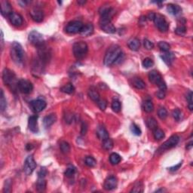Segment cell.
<instances>
[{
  "instance_id": "6da1fadb",
  "label": "cell",
  "mask_w": 193,
  "mask_h": 193,
  "mask_svg": "<svg viewBox=\"0 0 193 193\" xmlns=\"http://www.w3.org/2000/svg\"><path fill=\"white\" fill-rule=\"evenodd\" d=\"M122 57H123V53L120 46L113 45L108 48L106 53L104 60V65L107 67H110L113 64H117L120 59L122 60Z\"/></svg>"
},
{
  "instance_id": "7a4b0ae2",
  "label": "cell",
  "mask_w": 193,
  "mask_h": 193,
  "mask_svg": "<svg viewBox=\"0 0 193 193\" xmlns=\"http://www.w3.org/2000/svg\"><path fill=\"white\" fill-rule=\"evenodd\" d=\"M2 81L4 84L7 85L12 91L15 92L18 90L17 85H18V80L17 79L15 73L11 70L5 68L2 71Z\"/></svg>"
},
{
  "instance_id": "3957f363",
  "label": "cell",
  "mask_w": 193,
  "mask_h": 193,
  "mask_svg": "<svg viewBox=\"0 0 193 193\" xmlns=\"http://www.w3.org/2000/svg\"><path fill=\"white\" fill-rule=\"evenodd\" d=\"M11 57L17 65H22L24 60V51L20 43L14 42L12 43L10 50Z\"/></svg>"
},
{
  "instance_id": "277c9868",
  "label": "cell",
  "mask_w": 193,
  "mask_h": 193,
  "mask_svg": "<svg viewBox=\"0 0 193 193\" xmlns=\"http://www.w3.org/2000/svg\"><path fill=\"white\" fill-rule=\"evenodd\" d=\"M88 51V46L84 41L76 42L72 46V52L77 59H82Z\"/></svg>"
},
{
  "instance_id": "5b68a950",
  "label": "cell",
  "mask_w": 193,
  "mask_h": 193,
  "mask_svg": "<svg viewBox=\"0 0 193 193\" xmlns=\"http://www.w3.org/2000/svg\"><path fill=\"white\" fill-rule=\"evenodd\" d=\"M99 14L100 15V24L111 22L112 17L115 14V10L109 5H104L100 7L99 10Z\"/></svg>"
},
{
  "instance_id": "8992f818",
  "label": "cell",
  "mask_w": 193,
  "mask_h": 193,
  "mask_svg": "<svg viewBox=\"0 0 193 193\" xmlns=\"http://www.w3.org/2000/svg\"><path fill=\"white\" fill-rule=\"evenodd\" d=\"M28 39L29 42H30L32 45H33V46H36L37 48H39L45 45V41L43 36L41 33H38V31H36V30H33V31H32L31 33L29 34Z\"/></svg>"
},
{
  "instance_id": "52a82bcc",
  "label": "cell",
  "mask_w": 193,
  "mask_h": 193,
  "mask_svg": "<svg viewBox=\"0 0 193 193\" xmlns=\"http://www.w3.org/2000/svg\"><path fill=\"white\" fill-rule=\"evenodd\" d=\"M180 141V137L178 135L174 134L173 136L170 137L168 140L165 141L162 146L159 147V149H158V152H162L165 150H168V149H171V148L174 147L177 145L178 143Z\"/></svg>"
},
{
  "instance_id": "ba28073f",
  "label": "cell",
  "mask_w": 193,
  "mask_h": 193,
  "mask_svg": "<svg viewBox=\"0 0 193 193\" xmlns=\"http://www.w3.org/2000/svg\"><path fill=\"white\" fill-rule=\"evenodd\" d=\"M154 23H155V27L158 29L159 31L162 33H165L168 30L169 24L167 20H165V17L160 14H155V19H154Z\"/></svg>"
},
{
  "instance_id": "9c48e42d",
  "label": "cell",
  "mask_w": 193,
  "mask_h": 193,
  "mask_svg": "<svg viewBox=\"0 0 193 193\" xmlns=\"http://www.w3.org/2000/svg\"><path fill=\"white\" fill-rule=\"evenodd\" d=\"M84 24L79 20H72L65 27V31L69 34H75V33H80L82 29Z\"/></svg>"
},
{
  "instance_id": "30bf717a",
  "label": "cell",
  "mask_w": 193,
  "mask_h": 193,
  "mask_svg": "<svg viewBox=\"0 0 193 193\" xmlns=\"http://www.w3.org/2000/svg\"><path fill=\"white\" fill-rule=\"evenodd\" d=\"M17 88H18L19 91L22 94H29L33 91V85L29 80L22 78V79L19 80Z\"/></svg>"
},
{
  "instance_id": "8fae6325",
  "label": "cell",
  "mask_w": 193,
  "mask_h": 193,
  "mask_svg": "<svg viewBox=\"0 0 193 193\" xmlns=\"http://www.w3.org/2000/svg\"><path fill=\"white\" fill-rule=\"evenodd\" d=\"M36 168V162H35L33 155H29L26 158L24 165V171L27 175L32 174Z\"/></svg>"
},
{
  "instance_id": "7c38bea8",
  "label": "cell",
  "mask_w": 193,
  "mask_h": 193,
  "mask_svg": "<svg viewBox=\"0 0 193 193\" xmlns=\"http://www.w3.org/2000/svg\"><path fill=\"white\" fill-rule=\"evenodd\" d=\"M30 109H32L33 112L35 113H38V112H41L42 111L46 109L47 104H46V100L42 99H37L34 100H32L30 102Z\"/></svg>"
},
{
  "instance_id": "4fadbf2b",
  "label": "cell",
  "mask_w": 193,
  "mask_h": 193,
  "mask_svg": "<svg viewBox=\"0 0 193 193\" xmlns=\"http://www.w3.org/2000/svg\"><path fill=\"white\" fill-rule=\"evenodd\" d=\"M38 58L42 61V63L46 64L50 60L51 54L49 49L44 45V46L38 48Z\"/></svg>"
},
{
  "instance_id": "5bb4252c",
  "label": "cell",
  "mask_w": 193,
  "mask_h": 193,
  "mask_svg": "<svg viewBox=\"0 0 193 193\" xmlns=\"http://www.w3.org/2000/svg\"><path fill=\"white\" fill-rule=\"evenodd\" d=\"M30 16L32 19L36 23H40L43 20L44 18V13L40 8L34 7L31 11H30Z\"/></svg>"
},
{
  "instance_id": "9a60e30c",
  "label": "cell",
  "mask_w": 193,
  "mask_h": 193,
  "mask_svg": "<svg viewBox=\"0 0 193 193\" xmlns=\"http://www.w3.org/2000/svg\"><path fill=\"white\" fill-rule=\"evenodd\" d=\"M117 186H118V180H117V178L114 176H110L104 182V188L105 190L111 191L116 189Z\"/></svg>"
},
{
  "instance_id": "2e32d148",
  "label": "cell",
  "mask_w": 193,
  "mask_h": 193,
  "mask_svg": "<svg viewBox=\"0 0 193 193\" xmlns=\"http://www.w3.org/2000/svg\"><path fill=\"white\" fill-rule=\"evenodd\" d=\"M1 14L4 17H9L12 14V7L8 1H1Z\"/></svg>"
},
{
  "instance_id": "e0dca14e",
  "label": "cell",
  "mask_w": 193,
  "mask_h": 193,
  "mask_svg": "<svg viewBox=\"0 0 193 193\" xmlns=\"http://www.w3.org/2000/svg\"><path fill=\"white\" fill-rule=\"evenodd\" d=\"M38 115H32L29 118L28 120V127L30 131L33 133H36L38 132Z\"/></svg>"
},
{
  "instance_id": "ac0fdd59",
  "label": "cell",
  "mask_w": 193,
  "mask_h": 193,
  "mask_svg": "<svg viewBox=\"0 0 193 193\" xmlns=\"http://www.w3.org/2000/svg\"><path fill=\"white\" fill-rule=\"evenodd\" d=\"M11 24L14 27H20L23 24V17L18 13L13 12L9 17Z\"/></svg>"
},
{
  "instance_id": "d6986e66",
  "label": "cell",
  "mask_w": 193,
  "mask_h": 193,
  "mask_svg": "<svg viewBox=\"0 0 193 193\" xmlns=\"http://www.w3.org/2000/svg\"><path fill=\"white\" fill-rule=\"evenodd\" d=\"M149 79L151 82L156 85L163 80L161 74L158 71H156V70H152V71L149 72Z\"/></svg>"
},
{
  "instance_id": "ffe728a7",
  "label": "cell",
  "mask_w": 193,
  "mask_h": 193,
  "mask_svg": "<svg viewBox=\"0 0 193 193\" xmlns=\"http://www.w3.org/2000/svg\"><path fill=\"white\" fill-rule=\"evenodd\" d=\"M57 121V115L55 114L52 113L50 115H46L44 118H43V125L46 128H48L54 124Z\"/></svg>"
},
{
  "instance_id": "44dd1931",
  "label": "cell",
  "mask_w": 193,
  "mask_h": 193,
  "mask_svg": "<svg viewBox=\"0 0 193 193\" xmlns=\"http://www.w3.org/2000/svg\"><path fill=\"white\" fill-rule=\"evenodd\" d=\"M160 57L162 59V60L168 66L172 65V64H173V62L175 60V55L173 54V53L170 52V51L164 52V54H162Z\"/></svg>"
},
{
  "instance_id": "7402d4cb",
  "label": "cell",
  "mask_w": 193,
  "mask_h": 193,
  "mask_svg": "<svg viewBox=\"0 0 193 193\" xmlns=\"http://www.w3.org/2000/svg\"><path fill=\"white\" fill-rule=\"evenodd\" d=\"M100 26L101 30L107 33L113 34V33H115L116 32V29H115V26L111 23V22L100 24Z\"/></svg>"
},
{
  "instance_id": "603a6c76",
  "label": "cell",
  "mask_w": 193,
  "mask_h": 193,
  "mask_svg": "<svg viewBox=\"0 0 193 193\" xmlns=\"http://www.w3.org/2000/svg\"><path fill=\"white\" fill-rule=\"evenodd\" d=\"M94 28L93 24H86V25L83 26L81 32H80V34L84 37L89 36L94 33Z\"/></svg>"
},
{
  "instance_id": "cb8c5ba5",
  "label": "cell",
  "mask_w": 193,
  "mask_h": 193,
  "mask_svg": "<svg viewBox=\"0 0 193 193\" xmlns=\"http://www.w3.org/2000/svg\"><path fill=\"white\" fill-rule=\"evenodd\" d=\"M96 135L102 140L109 138V133L104 125H99L96 128Z\"/></svg>"
},
{
  "instance_id": "d4e9b609",
  "label": "cell",
  "mask_w": 193,
  "mask_h": 193,
  "mask_svg": "<svg viewBox=\"0 0 193 193\" xmlns=\"http://www.w3.org/2000/svg\"><path fill=\"white\" fill-rule=\"evenodd\" d=\"M167 10H168L169 14L174 16L179 15V14H180V13L182 12L181 8L180 7L179 5H177L174 4L168 5V6H167Z\"/></svg>"
},
{
  "instance_id": "484cf974",
  "label": "cell",
  "mask_w": 193,
  "mask_h": 193,
  "mask_svg": "<svg viewBox=\"0 0 193 193\" xmlns=\"http://www.w3.org/2000/svg\"><path fill=\"white\" fill-rule=\"evenodd\" d=\"M128 46L131 51H137L140 49V42L138 38H132L128 42Z\"/></svg>"
},
{
  "instance_id": "4316f807",
  "label": "cell",
  "mask_w": 193,
  "mask_h": 193,
  "mask_svg": "<svg viewBox=\"0 0 193 193\" xmlns=\"http://www.w3.org/2000/svg\"><path fill=\"white\" fill-rule=\"evenodd\" d=\"M88 94L90 99L92 100L94 102L96 103L100 99V96L99 92H98L97 90H96L94 87H91V88H89Z\"/></svg>"
},
{
  "instance_id": "83f0119b",
  "label": "cell",
  "mask_w": 193,
  "mask_h": 193,
  "mask_svg": "<svg viewBox=\"0 0 193 193\" xmlns=\"http://www.w3.org/2000/svg\"><path fill=\"white\" fill-rule=\"evenodd\" d=\"M132 85L137 89H144L146 87V83L140 78H133L132 79Z\"/></svg>"
},
{
  "instance_id": "f1b7e54d",
  "label": "cell",
  "mask_w": 193,
  "mask_h": 193,
  "mask_svg": "<svg viewBox=\"0 0 193 193\" xmlns=\"http://www.w3.org/2000/svg\"><path fill=\"white\" fill-rule=\"evenodd\" d=\"M146 125H147L148 128L152 130V131H154V130L158 128V122L153 117H149L146 119Z\"/></svg>"
},
{
  "instance_id": "f546056e",
  "label": "cell",
  "mask_w": 193,
  "mask_h": 193,
  "mask_svg": "<svg viewBox=\"0 0 193 193\" xmlns=\"http://www.w3.org/2000/svg\"><path fill=\"white\" fill-rule=\"evenodd\" d=\"M60 91L62 92L65 93L67 94H72L75 92V88L72 85V83H67L65 85L60 88Z\"/></svg>"
},
{
  "instance_id": "4dcf8cb0",
  "label": "cell",
  "mask_w": 193,
  "mask_h": 193,
  "mask_svg": "<svg viewBox=\"0 0 193 193\" xmlns=\"http://www.w3.org/2000/svg\"><path fill=\"white\" fill-rule=\"evenodd\" d=\"M122 161V157L118 155V153H115V152H113L109 156V162L112 164V165H116L118 164H119Z\"/></svg>"
},
{
  "instance_id": "1f68e13d",
  "label": "cell",
  "mask_w": 193,
  "mask_h": 193,
  "mask_svg": "<svg viewBox=\"0 0 193 193\" xmlns=\"http://www.w3.org/2000/svg\"><path fill=\"white\" fill-rule=\"evenodd\" d=\"M143 108L144 110L147 113H150L152 111L154 110V105L153 103L150 100H147L144 103V105H143Z\"/></svg>"
},
{
  "instance_id": "d6a6232c",
  "label": "cell",
  "mask_w": 193,
  "mask_h": 193,
  "mask_svg": "<svg viewBox=\"0 0 193 193\" xmlns=\"http://www.w3.org/2000/svg\"><path fill=\"white\" fill-rule=\"evenodd\" d=\"M144 183L140 181H138L134 184V186H133L132 189L131 190V192H134V193L144 192Z\"/></svg>"
},
{
  "instance_id": "836d02e7",
  "label": "cell",
  "mask_w": 193,
  "mask_h": 193,
  "mask_svg": "<svg viewBox=\"0 0 193 193\" xmlns=\"http://www.w3.org/2000/svg\"><path fill=\"white\" fill-rule=\"evenodd\" d=\"M46 188V181L45 178H38L36 183V189L38 192H43Z\"/></svg>"
},
{
  "instance_id": "e575fe53",
  "label": "cell",
  "mask_w": 193,
  "mask_h": 193,
  "mask_svg": "<svg viewBox=\"0 0 193 193\" xmlns=\"http://www.w3.org/2000/svg\"><path fill=\"white\" fill-rule=\"evenodd\" d=\"M114 144H113V141H112V139L110 138H107V139L104 140H103V144H102V146L105 150H110V149H112L113 147Z\"/></svg>"
},
{
  "instance_id": "d590c367",
  "label": "cell",
  "mask_w": 193,
  "mask_h": 193,
  "mask_svg": "<svg viewBox=\"0 0 193 193\" xmlns=\"http://www.w3.org/2000/svg\"><path fill=\"white\" fill-rule=\"evenodd\" d=\"M153 136L156 140H161L165 137V132L160 128H156L153 131Z\"/></svg>"
},
{
  "instance_id": "8d00e7d4",
  "label": "cell",
  "mask_w": 193,
  "mask_h": 193,
  "mask_svg": "<svg viewBox=\"0 0 193 193\" xmlns=\"http://www.w3.org/2000/svg\"><path fill=\"white\" fill-rule=\"evenodd\" d=\"M60 149L61 152L64 154H67L70 151V146L66 141H61L60 143Z\"/></svg>"
},
{
  "instance_id": "74e56055",
  "label": "cell",
  "mask_w": 193,
  "mask_h": 193,
  "mask_svg": "<svg viewBox=\"0 0 193 193\" xmlns=\"http://www.w3.org/2000/svg\"><path fill=\"white\" fill-rule=\"evenodd\" d=\"M112 109L113 110V112H119L122 109V104H121L120 101L118 100H113L112 103V105H111Z\"/></svg>"
},
{
  "instance_id": "f35d334b",
  "label": "cell",
  "mask_w": 193,
  "mask_h": 193,
  "mask_svg": "<svg viewBox=\"0 0 193 193\" xmlns=\"http://www.w3.org/2000/svg\"><path fill=\"white\" fill-rule=\"evenodd\" d=\"M7 107V102L5 98L4 92L2 90H1V95H0V109H1V112H3L5 109Z\"/></svg>"
},
{
  "instance_id": "ab89813d",
  "label": "cell",
  "mask_w": 193,
  "mask_h": 193,
  "mask_svg": "<svg viewBox=\"0 0 193 193\" xmlns=\"http://www.w3.org/2000/svg\"><path fill=\"white\" fill-rule=\"evenodd\" d=\"M192 96H193V94H192V91H189V92L186 94V100L188 102V107H189V110L192 111L193 109V101H192Z\"/></svg>"
},
{
  "instance_id": "60d3db41",
  "label": "cell",
  "mask_w": 193,
  "mask_h": 193,
  "mask_svg": "<svg viewBox=\"0 0 193 193\" xmlns=\"http://www.w3.org/2000/svg\"><path fill=\"white\" fill-rule=\"evenodd\" d=\"M75 171H76V169L75 167L72 166V165H69L68 168L66 169L65 172H64V175L67 177H71L75 174Z\"/></svg>"
},
{
  "instance_id": "b9f144b4",
  "label": "cell",
  "mask_w": 193,
  "mask_h": 193,
  "mask_svg": "<svg viewBox=\"0 0 193 193\" xmlns=\"http://www.w3.org/2000/svg\"><path fill=\"white\" fill-rule=\"evenodd\" d=\"M158 46L159 49L162 51H163V52H168V51H170V46L166 42H159Z\"/></svg>"
},
{
  "instance_id": "7bdbcfd3",
  "label": "cell",
  "mask_w": 193,
  "mask_h": 193,
  "mask_svg": "<svg viewBox=\"0 0 193 193\" xmlns=\"http://www.w3.org/2000/svg\"><path fill=\"white\" fill-rule=\"evenodd\" d=\"M158 116L162 120H165L168 117V111L164 107H160L158 110Z\"/></svg>"
},
{
  "instance_id": "ee69618b",
  "label": "cell",
  "mask_w": 193,
  "mask_h": 193,
  "mask_svg": "<svg viewBox=\"0 0 193 193\" xmlns=\"http://www.w3.org/2000/svg\"><path fill=\"white\" fill-rule=\"evenodd\" d=\"M85 165H86L87 166L90 167V168H93V167L96 166V162L95 158H94L91 156H88L85 158Z\"/></svg>"
},
{
  "instance_id": "f6af8a7d",
  "label": "cell",
  "mask_w": 193,
  "mask_h": 193,
  "mask_svg": "<svg viewBox=\"0 0 193 193\" xmlns=\"http://www.w3.org/2000/svg\"><path fill=\"white\" fill-rule=\"evenodd\" d=\"M172 116L174 118L175 121L177 122H180L182 119V112L179 109H175L172 112Z\"/></svg>"
},
{
  "instance_id": "bcb514c9",
  "label": "cell",
  "mask_w": 193,
  "mask_h": 193,
  "mask_svg": "<svg viewBox=\"0 0 193 193\" xmlns=\"http://www.w3.org/2000/svg\"><path fill=\"white\" fill-rule=\"evenodd\" d=\"M142 64L143 67H144V68H150V67H152V66L154 65V61L152 60V59L149 58V57H146V58H145L144 60H143Z\"/></svg>"
},
{
  "instance_id": "7dc6e473",
  "label": "cell",
  "mask_w": 193,
  "mask_h": 193,
  "mask_svg": "<svg viewBox=\"0 0 193 193\" xmlns=\"http://www.w3.org/2000/svg\"><path fill=\"white\" fill-rule=\"evenodd\" d=\"M12 183L11 180H7L5 182L4 184V188H3V192H7L9 193L12 192Z\"/></svg>"
},
{
  "instance_id": "c3c4849f",
  "label": "cell",
  "mask_w": 193,
  "mask_h": 193,
  "mask_svg": "<svg viewBox=\"0 0 193 193\" xmlns=\"http://www.w3.org/2000/svg\"><path fill=\"white\" fill-rule=\"evenodd\" d=\"M131 132L133 133V134L136 135V136H140L141 133H142V131H141L139 126H137V125H135V124H132V125H131Z\"/></svg>"
},
{
  "instance_id": "681fc988",
  "label": "cell",
  "mask_w": 193,
  "mask_h": 193,
  "mask_svg": "<svg viewBox=\"0 0 193 193\" xmlns=\"http://www.w3.org/2000/svg\"><path fill=\"white\" fill-rule=\"evenodd\" d=\"M186 32V27L183 25L179 26V27H177L176 30H175V33H176L177 35H178V36H184Z\"/></svg>"
},
{
  "instance_id": "f907efd6",
  "label": "cell",
  "mask_w": 193,
  "mask_h": 193,
  "mask_svg": "<svg viewBox=\"0 0 193 193\" xmlns=\"http://www.w3.org/2000/svg\"><path fill=\"white\" fill-rule=\"evenodd\" d=\"M144 46L146 50H152L154 48V43L147 38H145L144 40Z\"/></svg>"
},
{
  "instance_id": "816d5d0a",
  "label": "cell",
  "mask_w": 193,
  "mask_h": 193,
  "mask_svg": "<svg viewBox=\"0 0 193 193\" xmlns=\"http://www.w3.org/2000/svg\"><path fill=\"white\" fill-rule=\"evenodd\" d=\"M96 103H97L98 107H100V109L101 110L104 111L107 109V100H104V99H100Z\"/></svg>"
},
{
  "instance_id": "f5cc1de1",
  "label": "cell",
  "mask_w": 193,
  "mask_h": 193,
  "mask_svg": "<svg viewBox=\"0 0 193 193\" xmlns=\"http://www.w3.org/2000/svg\"><path fill=\"white\" fill-rule=\"evenodd\" d=\"M47 173H48V171L46 168H42L41 170H40L38 173V178H45L46 175H47Z\"/></svg>"
},
{
  "instance_id": "db71d44e",
  "label": "cell",
  "mask_w": 193,
  "mask_h": 193,
  "mask_svg": "<svg viewBox=\"0 0 193 193\" xmlns=\"http://www.w3.org/2000/svg\"><path fill=\"white\" fill-rule=\"evenodd\" d=\"M87 131H88V125H87L86 122H82L81 127V134L85 135Z\"/></svg>"
},
{
  "instance_id": "11a10c76",
  "label": "cell",
  "mask_w": 193,
  "mask_h": 193,
  "mask_svg": "<svg viewBox=\"0 0 193 193\" xmlns=\"http://www.w3.org/2000/svg\"><path fill=\"white\" fill-rule=\"evenodd\" d=\"M157 85H158V87L159 90H162V91H165L167 90L166 83L165 82L164 80H162V81L161 82H159Z\"/></svg>"
},
{
  "instance_id": "9f6ffc18",
  "label": "cell",
  "mask_w": 193,
  "mask_h": 193,
  "mask_svg": "<svg viewBox=\"0 0 193 193\" xmlns=\"http://www.w3.org/2000/svg\"><path fill=\"white\" fill-rule=\"evenodd\" d=\"M156 96L158 99L163 100L165 97V91H162V90H159L156 93Z\"/></svg>"
},
{
  "instance_id": "6f0895ef",
  "label": "cell",
  "mask_w": 193,
  "mask_h": 193,
  "mask_svg": "<svg viewBox=\"0 0 193 193\" xmlns=\"http://www.w3.org/2000/svg\"><path fill=\"white\" fill-rule=\"evenodd\" d=\"M182 165H183V162H180V163L178 164V165H175V166L171 167V168H169V170H170V171H172V172L176 171V170H177L178 169L180 168V167L182 166Z\"/></svg>"
},
{
  "instance_id": "680465c9",
  "label": "cell",
  "mask_w": 193,
  "mask_h": 193,
  "mask_svg": "<svg viewBox=\"0 0 193 193\" xmlns=\"http://www.w3.org/2000/svg\"><path fill=\"white\" fill-rule=\"evenodd\" d=\"M146 20H147L146 17H144V16L141 17L140 18V20H139V24H140V26H145V25H146Z\"/></svg>"
},
{
  "instance_id": "91938a15",
  "label": "cell",
  "mask_w": 193,
  "mask_h": 193,
  "mask_svg": "<svg viewBox=\"0 0 193 193\" xmlns=\"http://www.w3.org/2000/svg\"><path fill=\"white\" fill-rule=\"evenodd\" d=\"M155 13L150 12V13H149V14L147 15L146 18L149 20H154V19H155Z\"/></svg>"
},
{
  "instance_id": "94428289",
  "label": "cell",
  "mask_w": 193,
  "mask_h": 193,
  "mask_svg": "<svg viewBox=\"0 0 193 193\" xmlns=\"http://www.w3.org/2000/svg\"><path fill=\"white\" fill-rule=\"evenodd\" d=\"M3 45H4V36H3L2 30H1V48H2V50Z\"/></svg>"
},
{
  "instance_id": "6125c7cd",
  "label": "cell",
  "mask_w": 193,
  "mask_h": 193,
  "mask_svg": "<svg viewBox=\"0 0 193 193\" xmlns=\"http://www.w3.org/2000/svg\"><path fill=\"white\" fill-rule=\"evenodd\" d=\"M18 3L20 5H21L22 7H25V6L27 5V4H28L29 2H27V1H19Z\"/></svg>"
},
{
  "instance_id": "be15d7a7",
  "label": "cell",
  "mask_w": 193,
  "mask_h": 193,
  "mask_svg": "<svg viewBox=\"0 0 193 193\" xmlns=\"http://www.w3.org/2000/svg\"><path fill=\"white\" fill-rule=\"evenodd\" d=\"M192 141H191V142L189 143V144H187V146H186V149H192Z\"/></svg>"
},
{
  "instance_id": "e7e4bbea",
  "label": "cell",
  "mask_w": 193,
  "mask_h": 193,
  "mask_svg": "<svg viewBox=\"0 0 193 193\" xmlns=\"http://www.w3.org/2000/svg\"><path fill=\"white\" fill-rule=\"evenodd\" d=\"M166 189H163V188H162V189H158V190L155 191V192H166Z\"/></svg>"
}]
</instances>
